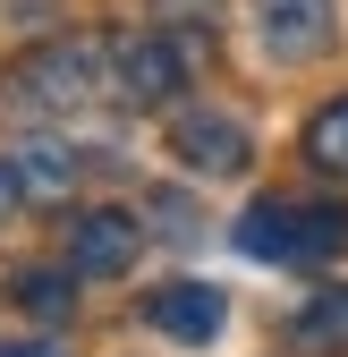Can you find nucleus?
<instances>
[{"label": "nucleus", "mask_w": 348, "mask_h": 357, "mask_svg": "<svg viewBox=\"0 0 348 357\" xmlns=\"http://www.w3.org/2000/svg\"><path fill=\"white\" fill-rule=\"evenodd\" d=\"M230 238L264 264H331V255H348V204H331V196H255Z\"/></svg>", "instance_id": "obj_1"}, {"label": "nucleus", "mask_w": 348, "mask_h": 357, "mask_svg": "<svg viewBox=\"0 0 348 357\" xmlns=\"http://www.w3.org/2000/svg\"><path fill=\"white\" fill-rule=\"evenodd\" d=\"M102 85H111V43L68 34V43H42V52L17 60L9 85H0V102H9V111H42V119H60V111H85Z\"/></svg>", "instance_id": "obj_2"}, {"label": "nucleus", "mask_w": 348, "mask_h": 357, "mask_svg": "<svg viewBox=\"0 0 348 357\" xmlns=\"http://www.w3.org/2000/svg\"><path fill=\"white\" fill-rule=\"evenodd\" d=\"M187 85V52L170 34H127V43H111V94L127 102V111H153V102H170Z\"/></svg>", "instance_id": "obj_3"}, {"label": "nucleus", "mask_w": 348, "mask_h": 357, "mask_svg": "<svg viewBox=\"0 0 348 357\" xmlns=\"http://www.w3.org/2000/svg\"><path fill=\"white\" fill-rule=\"evenodd\" d=\"M136 247H145V221L119 213V204H85L68 221V273L77 281H119L136 264Z\"/></svg>", "instance_id": "obj_4"}, {"label": "nucleus", "mask_w": 348, "mask_h": 357, "mask_svg": "<svg viewBox=\"0 0 348 357\" xmlns=\"http://www.w3.org/2000/svg\"><path fill=\"white\" fill-rule=\"evenodd\" d=\"M170 153L187 170H204V178H238L255 162V137H246L238 111H179L170 119Z\"/></svg>", "instance_id": "obj_5"}, {"label": "nucleus", "mask_w": 348, "mask_h": 357, "mask_svg": "<svg viewBox=\"0 0 348 357\" xmlns=\"http://www.w3.org/2000/svg\"><path fill=\"white\" fill-rule=\"evenodd\" d=\"M255 34H264L272 60L306 68L340 43V17H331V0H255Z\"/></svg>", "instance_id": "obj_6"}, {"label": "nucleus", "mask_w": 348, "mask_h": 357, "mask_svg": "<svg viewBox=\"0 0 348 357\" xmlns=\"http://www.w3.org/2000/svg\"><path fill=\"white\" fill-rule=\"evenodd\" d=\"M221 315H230V306H221V289H212V281H161V289L145 298V324L170 332V340H212V332H221Z\"/></svg>", "instance_id": "obj_7"}, {"label": "nucleus", "mask_w": 348, "mask_h": 357, "mask_svg": "<svg viewBox=\"0 0 348 357\" xmlns=\"http://www.w3.org/2000/svg\"><path fill=\"white\" fill-rule=\"evenodd\" d=\"M77 170H85V153H77V145H60V137H26V145L9 153L17 196H68V188H77Z\"/></svg>", "instance_id": "obj_8"}, {"label": "nucleus", "mask_w": 348, "mask_h": 357, "mask_svg": "<svg viewBox=\"0 0 348 357\" xmlns=\"http://www.w3.org/2000/svg\"><path fill=\"white\" fill-rule=\"evenodd\" d=\"M289 349L306 357H348V289H315L289 324Z\"/></svg>", "instance_id": "obj_9"}, {"label": "nucleus", "mask_w": 348, "mask_h": 357, "mask_svg": "<svg viewBox=\"0 0 348 357\" xmlns=\"http://www.w3.org/2000/svg\"><path fill=\"white\" fill-rule=\"evenodd\" d=\"M306 162H315V170H331V178H348V94H340V102H323V111L306 119Z\"/></svg>", "instance_id": "obj_10"}, {"label": "nucleus", "mask_w": 348, "mask_h": 357, "mask_svg": "<svg viewBox=\"0 0 348 357\" xmlns=\"http://www.w3.org/2000/svg\"><path fill=\"white\" fill-rule=\"evenodd\" d=\"M9 289H17L26 315H42V324H60V315H68V273H17Z\"/></svg>", "instance_id": "obj_11"}, {"label": "nucleus", "mask_w": 348, "mask_h": 357, "mask_svg": "<svg viewBox=\"0 0 348 357\" xmlns=\"http://www.w3.org/2000/svg\"><path fill=\"white\" fill-rule=\"evenodd\" d=\"M179 9H187V26H212L221 0H153V17H179Z\"/></svg>", "instance_id": "obj_12"}, {"label": "nucleus", "mask_w": 348, "mask_h": 357, "mask_svg": "<svg viewBox=\"0 0 348 357\" xmlns=\"http://www.w3.org/2000/svg\"><path fill=\"white\" fill-rule=\"evenodd\" d=\"M0 357H60V349H52V340H9Z\"/></svg>", "instance_id": "obj_13"}, {"label": "nucleus", "mask_w": 348, "mask_h": 357, "mask_svg": "<svg viewBox=\"0 0 348 357\" xmlns=\"http://www.w3.org/2000/svg\"><path fill=\"white\" fill-rule=\"evenodd\" d=\"M9 204H17V178H9V162H0V221H9Z\"/></svg>", "instance_id": "obj_14"}]
</instances>
